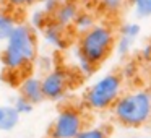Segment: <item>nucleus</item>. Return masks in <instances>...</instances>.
I'll list each match as a JSON object with an SVG mask.
<instances>
[{"instance_id":"f257e3e1","label":"nucleus","mask_w":151,"mask_h":138,"mask_svg":"<svg viewBox=\"0 0 151 138\" xmlns=\"http://www.w3.org/2000/svg\"><path fill=\"white\" fill-rule=\"evenodd\" d=\"M37 57V36L29 24L20 23L5 41L0 62L7 72L17 73L33 63Z\"/></svg>"},{"instance_id":"f03ea898","label":"nucleus","mask_w":151,"mask_h":138,"mask_svg":"<svg viewBox=\"0 0 151 138\" xmlns=\"http://www.w3.org/2000/svg\"><path fill=\"white\" fill-rule=\"evenodd\" d=\"M112 112L115 120L124 127H143L151 120V94L148 91L124 94L112 106Z\"/></svg>"},{"instance_id":"7ed1b4c3","label":"nucleus","mask_w":151,"mask_h":138,"mask_svg":"<svg viewBox=\"0 0 151 138\" xmlns=\"http://www.w3.org/2000/svg\"><path fill=\"white\" fill-rule=\"evenodd\" d=\"M114 46L115 37L111 28L104 24H94L91 29L81 33L78 39L76 54L96 67L107 59Z\"/></svg>"},{"instance_id":"20e7f679","label":"nucleus","mask_w":151,"mask_h":138,"mask_svg":"<svg viewBox=\"0 0 151 138\" xmlns=\"http://www.w3.org/2000/svg\"><path fill=\"white\" fill-rule=\"evenodd\" d=\"M122 78L117 73H107L96 80L85 94V102L93 111H106L120 98Z\"/></svg>"},{"instance_id":"39448f33","label":"nucleus","mask_w":151,"mask_h":138,"mask_svg":"<svg viewBox=\"0 0 151 138\" xmlns=\"http://www.w3.org/2000/svg\"><path fill=\"white\" fill-rule=\"evenodd\" d=\"M85 128V120L78 109L63 107L55 115L49 128V138H75Z\"/></svg>"},{"instance_id":"423d86ee","label":"nucleus","mask_w":151,"mask_h":138,"mask_svg":"<svg viewBox=\"0 0 151 138\" xmlns=\"http://www.w3.org/2000/svg\"><path fill=\"white\" fill-rule=\"evenodd\" d=\"M44 99L49 101H60L68 89V73L60 67L49 70L41 78Z\"/></svg>"},{"instance_id":"0eeeda50","label":"nucleus","mask_w":151,"mask_h":138,"mask_svg":"<svg viewBox=\"0 0 151 138\" xmlns=\"http://www.w3.org/2000/svg\"><path fill=\"white\" fill-rule=\"evenodd\" d=\"M20 96L31 102V104H39L44 101L42 94V85H41V78L34 75H28L20 81Z\"/></svg>"},{"instance_id":"6e6552de","label":"nucleus","mask_w":151,"mask_h":138,"mask_svg":"<svg viewBox=\"0 0 151 138\" xmlns=\"http://www.w3.org/2000/svg\"><path fill=\"white\" fill-rule=\"evenodd\" d=\"M78 13H80V8L75 0H62V4L52 13V21H55L62 28H68L73 24Z\"/></svg>"},{"instance_id":"1a4fd4ad","label":"nucleus","mask_w":151,"mask_h":138,"mask_svg":"<svg viewBox=\"0 0 151 138\" xmlns=\"http://www.w3.org/2000/svg\"><path fill=\"white\" fill-rule=\"evenodd\" d=\"M42 37H44L47 46L54 47V49H63L67 46L65 28L57 24L55 21H49L46 24V28L42 29Z\"/></svg>"},{"instance_id":"9d476101","label":"nucleus","mask_w":151,"mask_h":138,"mask_svg":"<svg viewBox=\"0 0 151 138\" xmlns=\"http://www.w3.org/2000/svg\"><path fill=\"white\" fill-rule=\"evenodd\" d=\"M21 115L15 111L13 106H4V122H2V132H12L20 124Z\"/></svg>"},{"instance_id":"9b49d317","label":"nucleus","mask_w":151,"mask_h":138,"mask_svg":"<svg viewBox=\"0 0 151 138\" xmlns=\"http://www.w3.org/2000/svg\"><path fill=\"white\" fill-rule=\"evenodd\" d=\"M15 26H17L15 18L10 13L0 12V42H5L10 37V34L13 33Z\"/></svg>"},{"instance_id":"f8f14e48","label":"nucleus","mask_w":151,"mask_h":138,"mask_svg":"<svg viewBox=\"0 0 151 138\" xmlns=\"http://www.w3.org/2000/svg\"><path fill=\"white\" fill-rule=\"evenodd\" d=\"M94 24H96L94 17H93L91 13H88V12H80V13L76 15L75 21H73V26H75L76 31H80V33H85V31L91 29Z\"/></svg>"},{"instance_id":"ddd939ff","label":"nucleus","mask_w":151,"mask_h":138,"mask_svg":"<svg viewBox=\"0 0 151 138\" xmlns=\"http://www.w3.org/2000/svg\"><path fill=\"white\" fill-rule=\"evenodd\" d=\"M49 21H50L49 20V15H47L42 8H37V10H34L33 13H31V17H29V26L33 28L34 31H36V29L42 31Z\"/></svg>"},{"instance_id":"4468645a","label":"nucleus","mask_w":151,"mask_h":138,"mask_svg":"<svg viewBox=\"0 0 151 138\" xmlns=\"http://www.w3.org/2000/svg\"><path fill=\"white\" fill-rule=\"evenodd\" d=\"M135 8V13L138 18L151 17V0H128Z\"/></svg>"},{"instance_id":"2eb2a0df","label":"nucleus","mask_w":151,"mask_h":138,"mask_svg":"<svg viewBox=\"0 0 151 138\" xmlns=\"http://www.w3.org/2000/svg\"><path fill=\"white\" fill-rule=\"evenodd\" d=\"M75 138H107V130L102 127H85Z\"/></svg>"},{"instance_id":"dca6fc26","label":"nucleus","mask_w":151,"mask_h":138,"mask_svg":"<svg viewBox=\"0 0 151 138\" xmlns=\"http://www.w3.org/2000/svg\"><path fill=\"white\" fill-rule=\"evenodd\" d=\"M15 107V111L18 112L20 115H24V114H29V112H33V107L34 104H31L28 99H24L23 96H18L17 99L13 101V104H12Z\"/></svg>"},{"instance_id":"f3484780","label":"nucleus","mask_w":151,"mask_h":138,"mask_svg":"<svg viewBox=\"0 0 151 138\" xmlns=\"http://www.w3.org/2000/svg\"><path fill=\"white\" fill-rule=\"evenodd\" d=\"M128 0H99V5L102 7V10L109 12V13H115L119 12Z\"/></svg>"},{"instance_id":"a211bd4d","label":"nucleus","mask_w":151,"mask_h":138,"mask_svg":"<svg viewBox=\"0 0 151 138\" xmlns=\"http://www.w3.org/2000/svg\"><path fill=\"white\" fill-rule=\"evenodd\" d=\"M133 41L135 39H130V37H125V36L119 37V41L115 42V49H117L119 55H125V54L130 52L132 46H133Z\"/></svg>"},{"instance_id":"6ab92c4d","label":"nucleus","mask_w":151,"mask_h":138,"mask_svg":"<svg viewBox=\"0 0 151 138\" xmlns=\"http://www.w3.org/2000/svg\"><path fill=\"white\" fill-rule=\"evenodd\" d=\"M8 7L15 8V10H26V8H31L41 2V0H5Z\"/></svg>"},{"instance_id":"aec40b11","label":"nucleus","mask_w":151,"mask_h":138,"mask_svg":"<svg viewBox=\"0 0 151 138\" xmlns=\"http://www.w3.org/2000/svg\"><path fill=\"white\" fill-rule=\"evenodd\" d=\"M140 34V26L135 23H128L122 28L120 31V36H125V37H130V39H135V37Z\"/></svg>"},{"instance_id":"412c9836","label":"nucleus","mask_w":151,"mask_h":138,"mask_svg":"<svg viewBox=\"0 0 151 138\" xmlns=\"http://www.w3.org/2000/svg\"><path fill=\"white\" fill-rule=\"evenodd\" d=\"M60 4H62V0H41V8L47 15H52Z\"/></svg>"},{"instance_id":"4be33fe9","label":"nucleus","mask_w":151,"mask_h":138,"mask_svg":"<svg viewBox=\"0 0 151 138\" xmlns=\"http://www.w3.org/2000/svg\"><path fill=\"white\" fill-rule=\"evenodd\" d=\"M76 60H78V67H80V70H81L85 75H91L93 72H94V65L93 63H89L86 59H83L81 55H78L76 54Z\"/></svg>"},{"instance_id":"5701e85b","label":"nucleus","mask_w":151,"mask_h":138,"mask_svg":"<svg viewBox=\"0 0 151 138\" xmlns=\"http://www.w3.org/2000/svg\"><path fill=\"white\" fill-rule=\"evenodd\" d=\"M2 122H4V106H0V132H2Z\"/></svg>"},{"instance_id":"b1692460","label":"nucleus","mask_w":151,"mask_h":138,"mask_svg":"<svg viewBox=\"0 0 151 138\" xmlns=\"http://www.w3.org/2000/svg\"><path fill=\"white\" fill-rule=\"evenodd\" d=\"M133 138H145V137H133Z\"/></svg>"},{"instance_id":"393cba45","label":"nucleus","mask_w":151,"mask_h":138,"mask_svg":"<svg viewBox=\"0 0 151 138\" xmlns=\"http://www.w3.org/2000/svg\"><path fill=\"white\" fill-rule=\"evenodd\" d=\"M150 138H151V137H150Z\"/></svg>"}]
</instances>
